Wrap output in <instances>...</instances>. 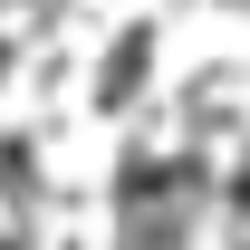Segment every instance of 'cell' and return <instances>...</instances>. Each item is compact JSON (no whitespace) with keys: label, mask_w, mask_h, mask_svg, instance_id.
I'll return each instance as SVG.
<instances>
[{"label":"cell","mask_w":250,"mask_h":250,"mask_svg":"<svg viewBox=\"0 0 250 250\" xmlns=\"http://www.w3.org/2000/svg\"><path fill=\"white\" fill-rule=\"evenodd\" d=\"M135 87H145V39H116V67H106V87H96V96H106V106H125Z\"/></svg>","instance_id":"cell-1"},{"label":"cell","mask_w":250,"mask_h":250,"mask_svg":"<svg viewBox=\"0 0 250 250\" xmlns=\"http://www.w3.org/2000/svg\"><path fill=\"white\" fill-rule=\"evenodd\" d=\"M0 77H10V48H0Z\"/></svg>","instance_id":"cell-2"},{"label":"cell","mask_w":250,"mask_h":250,"mask_svg":"<svg viewBox=\"0 0 250 250\" xmlns=\"http://www.w3.org/2000/svg\"><path fill=\"white\" fill-rule=\"evenodd\" d=\"M0 250H20V241H0Z\"/></svg>","instance_id":"cell-3"}]
</instances>
